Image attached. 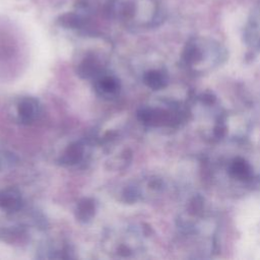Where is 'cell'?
<instances>
[{"mask_svg":"<svg viewBox=\"0 0 260 260\" xmlns=\"http://www.w3.org/2000/svg\"><path fill=\"white\" fill-rule=\"evenodd\" d=\"M225 55L217 45L201 46L198 42L187 45L183 59L185 65L194 73H205L213 70L224 59Z\"/></svg>","mask_w":260,"mask_h":260,"instance_id":"obj_1","label":"cell"},{"mask_svg":"<svg viewBox=\"0 0 260 260\" xmlns=\"http://www.w3.org/2000/svg\"><path fill=\"white\" fill-rule=\"evenodd\" d=\"M140 122L148 126H175L185 119V111L179 106L170 109L143 107L137 112Z\"/></svg>","mask_w":260,"mask_h":260,"instance_id":"obj_2","label":"cell"},{"mask_svg":"<svg viewBox=\"0 0 260 260\" xmlns=\"http://www.w3.org/2000/svg\"><path fill=\"white\" fill-rule=\"evenodd\" d=\"M226 174L231 179L242 183H249L255 179V171L252 162L240 154L230 157L225 166Z\"/></svg>","mask_w":260,"mask_h":260,"instance_id":"obj_3","label":"cell"},{"mask_svg":"<svg viewBox=\"0 0 260 260\" xmlns=\"http://www.w3.org/2000/svg\"><path fill=\"white\" fill-rule=\"evenodd\" d=\"M18 119L23 124H30L35 122L41 112V107L35 98L25 96L20 99L16 108Z\"/></svg>","mask_w":260,"mask_h":260,"instance_id":"obj_4","label":"cell"},{"mask_svg":"<svg viewBox=\"0 0 260 260\" xmlns=\"http://www.w3.org/2000/svg\"><path fill=\"white\" fill-rule=\"evenodd\" d=\"M95 91L103 98L111 99L115 98L121 88L119 80L113 76L108 74L99 75L94 82Z\"/></svg>","mask_w":260,"mask_h":260,"instance_id":"obj_5","label":"cell"},{"mask_svg":"<svg viewBox=\"0 0 260 260\" xmlns=\"http://www.w3.org/2000/svg\"><path fill=\"white\" fill-rule=\"evenodd\" d=\"M143 81L149 88L153 90L162 89L168 85L169 82V76L168 74L158 69H152L148 70L143 75Z\"/></svg>","mask_w":260,"mask_h":260,"instance_id":"obj_6","label":"cell"},{"mask_svg":"<svg viewBox=\"0 0 260 260\" xmlns=\"http://www.w3.org/2000/svg\"><path fill=\"white\" fill-rule=\"evenodd\" d=\"M21 205V198L17 191L6 189L0 191V207L6 211H16Z\"/></svg>","mask_w":260,"mask_h":260,"instance_id":"obj_7","label":"cell"},{"mask_svg":"<svg viewBox=\"0 0 260 260\" xmlns=\"http://www.w3.org/2000/svg\"><path fill=\"white\" fill-rule=\"evenodd\" d=\"M84 155V147L79 142H74L70 144L62 153L60 157L61 164L72 166L75 164H78Z\"/></svg>","mask_w":260,"mask_h":260,"instance_id":"obj_8","label":"cell"},{"mask_svg":"<svg viewBox=\"0 0 260 260\" xmlns=\"http://www.w3.org/2000/svg\"><path fill=\"white\" fill-rule=\"evenodd\" d=\"M95 212V205L92 199L83 198L76 206V218L82 222H86L92 218Z\"/></svg>","mask_w":260,"mask_h":260,"instance_id":"obj_9","label":"cell"},{"mask_svg":"<svg viewBox=\"0 0 260 260\" xmlns=\"http://www.w3.org/2000/svg\"><path fill=\"white\" fill-rule=\"evenodd\" d=\"M101 66L100 63L92 58L83 60L77 69L78 74L82 78H91V77H98L101 75Z\"/></svg>","mask_w":260,"mask_h":260,"instance_id":"obj_10","label":"cell"}]
</instances>
